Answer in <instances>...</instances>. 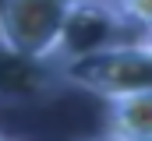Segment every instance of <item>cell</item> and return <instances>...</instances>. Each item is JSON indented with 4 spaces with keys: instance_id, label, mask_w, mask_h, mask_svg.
<instances>
[{
    "instance_id": "1",
    "label": "cell",
    "mask_w": 152,
    "mask_h": 141,
    "mask_svg": "<svg viewBox=\"0 0 152 141\" xmlns=\"http://www.w3.org/2000/svg\"><path fill=\"white\" fill-rule=\"evenodd\" d=\"M60 78L106 102L127 99L134 92H152V49L142 39H127L92 57L64 64Z\"/></svg>"
},
{
    "instance_id": "2",
    "label": "cell",
    "mask_w": 152,
    "mask_h": 141,
    "mask_svg": "<svg viewBox=\"0 0 152 141\" xmlns=\"http://www.w3.org/2000/svg\"><path fill=\"white\" fill-rule=\"evenodd\" d=\"M71 4L75 0H0V49L18 60L50 64Z\"/></svg>"
},
{
    "instance_id": "3",
    "label": "cell",
    "mask_w": 152,
    "mask_h": 141,
    "mask_svg": "<svg viewBox=\"0 0 152 141\" xmlns=\"http://www.w3.org/2000/svg\"><path fill=\"white\" fill-rule=\"evenodd\" d=\"M117 42H127V28L117 18L110 4H92V0H75L64 28H60V42L53 53V64H71L81 57H92L99 49H110Z\"/></svg>"
},
{
    "instance_id": "4",
    "label": "cell",
    "mask_w": 152,
    "mask_h": 141,
    "mask_svg": "<svg viewBox=\"0 0 152 141\" xmlns=\"http://www.w3.org/2000/svg\"><path fill=\"white\" fill-rule=\"evenodd\" d=\"M106 134L113 141H152V92H134L110 102Z\"/></svg>"
},
{
    "instance_id": "5",
    "label": "cell",
    "mask_w": 152,
    "mask_h": 141,
    "mask_svg": "<svg viewBox=\"0 0 152 141\" xmlns=\"http://www.w3.org/2000/svg\"><path fill=\"white\" fill-rule=\"evenodd\" d=\"M113 11L127 32H138V39L152 32V0H117Z\"/></svg>"
},
{
    "instance_id": "6",
    "label": "cell",
    "mask_w": 152,
    "mask_h": 141,
    "mask_svg": "<svg viewBox=\"0 0 152 141\" xmlns=\"http://www.w3.org/2000/svg\"><path fill=\"white\" fill-rule=\"evenodd\" d=\"M142 42H145V46L152 49V32H149V35H142Z\"/></svg>"
},
{
    "instance_id": "7",
    "label": "cell",
    "mask_w": 152,
    "mask_h": 141,
    "mask_svg": "<svg viewBox=\"0 0 152 141\" xmlns=\"http://www.w3.org/2000/svg\"><path fill=\"white\" fill-rule=\"evenodd\" d=\"M85 141H113L110 134H103V138H85Z\"/></svg>"
},
{
    "instance_id": "8",
    "label": "cell",
    "mask_w": 152,
    "mask_h": 141,
    "mask_svg": "<svg viewBox=\"0 0 152 141\" xmlns=\"http://www.w3.org/2000/svg\"><path fill=\"white\" fill-rule=\"evenodd\" d=\"M92 4H110V7H113V4H117V0H92Z\"/></svg>"
},
{
    "instance_id": "9",
    "label": "cell",
    "mask_w": 152,
    "mask_h": 141,
    "mask_svg": "<svg viewBox=\"0 0 152 141\" xmlns=\"http://www.w3.org/2000/svg\"><path fill=\"white\" fill-rule=\"evenodd\" d=\"M0 141H4V134H0Z\"/></svg>"
},
{
    "instance_id": "10",
    "label": "cell",
    "mask_w": 152,
    "mask_h": 141,
    "mask_svg": "<svg viewBox=\"0 0 152 141\" xmlns=\"http://www.w3.org/2000/svg\"><path fill=\"white\" fill-rule=\"evenodd\" d=\"M4 141H7V138H4Z\"/></svg>"
}]
</instances>
